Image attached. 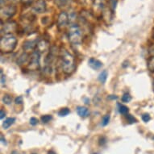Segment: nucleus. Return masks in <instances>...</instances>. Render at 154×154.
I'll list each match as a JSON object with an SVG mask.
<instances>
[{"label": "nucleus", "instance_id": "nucleus-12", "mask_svg": "<svg viewBox=\"0 0 154 154\" xmlns=\"http://www.w3.org/2000/svg\"><path fill=\"white\" fill-rule=\"evenodd\" d=\"M36 45H37V44L35 43V41H27L23 43V48L25 51H31L33 50L36 47Z\"/></svg>", "mask_w": 154, "mask_h": 154}, {"label": "nucleus", "instance_id": "nucleus-34", "mask_svg": "<svg viewBox=\"0 0 154 154\" xmlns=\"http://www.w3.org/2000/svg\"><path fill=\"white\" fill-rule=\"evenodd\" d=\"M1 141H2V143L4 144H7V142H6V140L4 139V137H3V135H1Z\"/></svg>", "mask_w": 154, "mask_h": 154}, {"label": "nucleus", "instance_id": "nucleus-21", "mask_svg": "<svg viewBox=\"0 0 154 154\" xmlns=\"http://www.w3.org/2000/svg\"><path fill=\"white\" fill-rule=\"evenodd\" d=\"M131 100V96L128 93L124 94V95L122 96V101L124 103H129Z\"/></svg>", "mask_w": 154, "mask_h": 154}, {"label": "nucleus", "instance_id": "nucleus-17", "mask_svg": "<svg viewBox=\"0 0 154 154\" xmlns=\"http://www.w3.org/2000/svg\"><path fill=\"white\" fill-rule=\"evenodd\" d=\"M148 69L149 71L154 72V55L152 56L148 61Z\"/></svg>", "mask_w": 154, "mask_h": 154}, {"label": "nucleus", "instance_id": "nucleus-28", "mask_svg": "<svg viewBox=\"0 0 154 154\" xmlns=\"http://www.w3.org/2000/svg\"><path fill=\"white\" fill-rule=\"evenodd\" d=\"M38 124V119L35 117H32L30 119V124L31 125H32V126H35V125H37Z\"/></svg>", "mask_w": 154, "mask_h": 154}, {"label": "nucleus", "instance_id": "nucleus-39", "mask_svg": "<svg viewBox=\"0 0 154 154\" xmlns=\"http://www.w3.org/2000/svg\"><path fill=\"white\" fill-rule=\"evenodd\" d=\"M11 154H19V152H18L17 151H15V150H14V151L11 152Z\"/></svg>", "mask_w": 154, "mask_h": 154}, {"label": "nucleus", "instance_id": "nucleus-36", "mask_svg": "<svg viewBox=\"0 0 154 154\" xmlns=\"http://www.w3.org/2000/svg\"><path fill=\"white\" fill-rule=\"evenodd\" d=\"M8 0H0V2H1V5H2V7H3V5L4 4V3L7 2Z\"/></svg>", "mask_w": 154, "mask_h": 154}, {"label": "nucleus", "instance_id": "nucleus-7", "mask_svg": "<svg viewBox=\"0 0 154 154\" xmlns=\"http://www.w3.org/2000/svg\"><path fill=\"white\" fill-rule=\"evenodd\" d=\"M69 15L66 11H61L58 15V19H57V26L59 28H65L69 23Z\"/></svg>", "mask_w": 154, "mask_h": 154}, {"label": "nucleus", "instance_id": "nucleus-16", "mask_svg": "<svg viewBox=\"0 0 154 154\" xmlns=\"http://www.w3.org/2000/svg\"><path fill=\"white\" fill-rule=\"evenodd\" d=\"M3 103L6 104V105H10L11 103V102H12V97L10 94H6L3 97Z\"/></svg>", "mask_w": 154, "mask_h": 154}, {"label": "nucleus", "instance_id": "nucleus-40", "mask_svg": "<svg viewBox=\"0 0 154 154\" xmlns=\"http://www.w3.org/2000/svg\"><path fill=\"white\" fill-rule=\"evenodd\" d=\"M152 36H153V37H154V32H153V33H152Z\"/></svg>", "mask_w": 154, "mask_h": 154}, {"label": "nucleus", "instance_id": "nucleus-14", "mask_svg": "<svg viewBox=\"0 0 154 154\" xmlns=\"http://www.w3.org/2000/svg\"><path fill=\"white\" fill-rule=\"evenodd\" d=\"M15 118H13V117H11V118H8V119H5V121L3 123V127L5 129L9 128L15 123Z\"/></svg>", "mask_w": 154, "mask_h": 154}, {"label": "nucleus", "instance_id": "nucleus-19", "mask_svg": "<svg viewBox=\"0 0 154 154\" xmlns=\"http://www.w3.org/2000/svg\"><path fill=\"white\" fill-rule=\"evenodd\" d=\"M118 106H119V112L121 115H127L128 113V107L124 105H121V104H118Z\"/></svg>", "mask_w": 154, "mask_h": 154}, {"label": "nucleus", "instance_id": "nucleus-25", "mask_svg": "<svg viewBox=\"0 0 154 154\" xmlns=\"http://www.w3.org/2000/svg\"><path fill=\"white\" fill-rule=\"evenodd\" d=\"M103 0H95V4H94V7L96 8H99V10L103 9Z\"/></svg>", "mask_w": 154, "mask_h": 154}, {"label": "nucleus", "instance_id": "nucleus-20", "mask_svg": "<svg viewBox=\"0 0 154 154\" xmlns=\"http://www.w3.org/2000/svg\"><path fill=\"white\" fill-rule=\"evenodd\" d=\"M53 119V117L50 115H45L43 116H41V122L43 124H48V122H50Z\"/></svg>", "mask_w": 154, "mask_h": 154}, {"label": "nucleus", "instance_id": "nucleus-35", "mask_svg": "<svg viewBox=\"0 0 154 154\" xmlns=\"http://www.w3.org/2000/svg\"><path fill=\"white\" fill-rule=\"evenodd\" d=\"M150 53H151L152 55L153 56L154 55V45L152 47V48L150 49Z\"/></svg>", "mask_w": 154, "mask_h": 154}, {"label": "nucleus", "instance_id": "nucleus-24", "mask_svg": "<svg viewBox=\"0 0 154 154\" xmlns=\"http://www.w3.org/2000/svg\"><path fill=\"white\" fill-rule=\"evenodd\" d=\"M110 115H106L105 116H103V121H102V125L103 126H106L107 124H109V121H110Z\"/></svg>", "mask_w": 154, "mask_h": 154}, {"label": "nucleus", "instance_id": "nucleus-42", "mask_svg": "<svg viewBox=\"0 0 154 154\" xmlns=\"http://www.w3.org/2000/svg\"><path fill=\"white\" fill-rule=\"evenodd\" d=\"M32 154H35V153H32Z\"/></svg>", "mask_w": 154, "mask_h": 154}, {"label": "nucleus", "instance_id": "nucleus-26", "mask_svg": "<svg viewBox=\"0 0 154 154\" xmlns=\"http://www.w3.org/2000/svg\"><path fill=\"white\" fill-rule=\"evenodd\" d=\"M150 119H151V117L149 116V114H143V116H142V120L144 123H148V122L150 121Z\"/></svg>", "mask_w": 154, "mask_h": 154}, {"label": "nucleus", "instance_id": "nucleus-9", "mask_svg": "<svg viewBox=\"0 0 154 154\" xmlns=\"http://www.w3.org/2000/svg\"><path fill=\"white\" fill-rule=\"evenodd\" d=\"M89 66L91 67V69H93L94 70L96 69H99L103 66V63H102L101 61H99V60H97L95 58H91L88 61Z\"/></svg>", "mask_w": 154, "mask_h": 154}, {"label": "nucleus", "instance_id": "nucleus-1", "mask_svg": "<svg viewBox=\"0 0 154 154\" xmlns=\"http://www.w3.org/2000/svg\"><path fill=\"white\" fill-rule=\"evenodd\" d=\"M61 66L66 74H71L75 69V60L73 55L65 49L61 51Z\"/></svg>", "mask_w": 154, "mask_h": 154}, {"label": "nucleus", "instance_id": "nucleus-8", "mask_svg": "<svg viewBox=\"0 0 154 154\" xmlns=\"http://www.w3.org/2000/svg\"><path fill=\"white\" fill-rule=\"evenodd\" d=\"M17 29V24L15 22H8V23H4L3 28H2V32L6 34H11L12 32H15Z\"/></svg>", "mask_w": 154, "mask_h": 154}, {"label": "nucleus", "instance_id": "nucleus-5", "mask_svg": "<svg viewBox=\"0 0 154 154\" xmlns=\"http://www.w3.org/2000/svg\"><path fill=\"white\" fill-rule=\"evenodd\" d=\"M16 7L14 5H9L7 7H2L1 8V17L10 19L15 15L16 13Z\"/></svg>", "mask_w": 154, "mask_h": 154}, {"label": "nucleus", "instance_id": "nucleus-27", "mask_svg": "<svg viewBox=\"0 0 154 154\" xmlns=\"http://www.w3.org/2000/svg\"><path fill=\"white\" fill-rule=\"evenodd\" d=\"M34 0H21V3L24 6H30L31 4H32Z\"/></svg>", "mask_w": 154, "mask_h": 154}, {"label": "nucleus", "instance_id": "nucleus-31", "mask_svg": "<svg viewBox=\"0 0 154 154\" xmlns=\"http://www.w3.org/2000/svg\"><path fill=\"white\" fill-rule=\"evenodd\" d=\"M66 2V0H56V3H57V4H58L60 7L65 5Z\"/></svg>", "mask_w": 154, "mask_h": 154}, {"label": "nucleus", "instance_id": "nucleus-22", "mask_svg": "<svg viewBox=\"0 0 154 154\" xmlns=\"http://www.w3.org/2000/svg\"><path fill=\"white\" fill-rule=\"evenodd\" d=\"M126 118H127V120L128 121L129 124H134V123H137V119L133 117L130 114H127L126 115Z\"/></svg>", "mask_w": 154, "mask_h": 154}, {"label": "nucleus", "instance_id": "nucleus-33", "mask_svg": "<svg viewBox=\"0 0 154 154\" xmlns=\"http://www.w3.org/2000/svg\"><path fill=\"white\" fill-rule=\"evenodd\" d=\"M0 115H1V116H0L1 119H3L6 116V112L3 111V109H1V111H0Z\"/></svg>", "mask_w": 154, "mask_h": 154}, {"label": "nucleus", "instance_id": "nucleus-37", "mask_svg": "<svg viewBox=\"0 0 154 154\" xmlns=\"http://www.w3.org/2000/svg\"><path fill=\"white\" fill-rule=\"evenodd\" d=\"M48 154H57L54 151H53V150H50V151L48 152Z\"/></svg>", "mask_w": 154, "mask_h": 154}, {"label": "nucleus", "instance_id": "nucleus-2", "mask_svg": "<svg viewBox=\"0 0 154 154\" xmlns=\"http://www.w3.org/2000/svg\"><path fill=\"white\" fill-rule=\"evenodd\" d=\"M17 45V39L12 34H6L0 40V50L2 53L12 52Z\"/></svg>", "mask_w": 154, "mask_h": 154}, {"label": "nucleus", "instance_id": "nucleus-15", "mask_svg": "<svg viewBox=\"0 0 154 154\" xmlns=\"http://www.w3.org/2000/svg\"><path fill=\"white\" fill-rule=\"evenodd\" d=\"M107 75H108V73H107V71L106 70H103L102 71L100 74L99 76V82H101V83H105L106 81V79H107Z\"/></svg>", "mask_w": 154, "mask_h": 154}, {"label": "nucleus", "instance_id": "nucleus-10", "mask_svg": "<svg viewBox=\"0 0 154 154\" xmlns=\"http://www.w3.org/2000/svg\"><path fill=\"white\" fill-rule=\"evenodd\" d=\"M48 43L45 40H42V41H39L37 43V45H36V48H37V51L39 53H41L42 52H46V51L48 49Z\"/></svg>", "mask_w": 154, "mask_h": 154}, {"label": "nucleus", "instance_id": "nucleus-32", "mask_svg": "<svg viewBox=\"0 0 154 154\" xmlns=\"http://www.w3.org/2000/svg\"><path fill=\"white\" fill-rule=\"evenodd\" d=\"M106 143V139L104 137H102L100 139H99V144L100 145H103Z\"/></svg>", "mask_w": 154, "mask_h": 154}, {"label": "nucleus", "instance_id": "nucleus-11", "mask_svg": "<svg viewBox=\"0 0 154 154\" xmlns=\"http://www.w3.org/2000/svg\"><path fill=\"white\" fill-rule=\"evenodd\" d=\"M77 113L80 117L86 118V117L89 116L90 111H89V109H87L85 106H78L77 107Z\"/></svg>", "mask_w": 154, "mask_h": 154}, {"label": "nucleus", "instance_id": "nucleus-18", "mask_svg": "<svg viewBox=\"0 0 154 154\" xmlns=\"http://www.w3.org/2000/svg\"><path fill=\"white\" fill-rule=\"evenodd\" d=\"M70 113V111L68 107H64V108H61L58 112V116L61 117H64L68 116L69 114Z\"/></svg>", "mask_w": 154, "mask_h": 154}, {"label": "nucleus", "instance_id": "nucleus-13", "mask_svg": "<svg viewBox=\"0 0 154 154\" xmlns=\"http://www.w3.org/2000/svg\"><path fill=\"white\" fill-rule=\"evenodd\" d=\"M28 58H29V56H28L27 53H23V54H21V55L19 57V58H18L17 60L18 65H20V66L23 65V64L26 63V62L28 61Z\"/></svg>", "mask_w": 154, "mask_h": 154}, {"label": "nucleus", "instance_id": "nucleus-30", "mask_svg": "<svg viewBox=\"0 0 154 154\" xmlns=\"http://www.w3.org/2000/svg\"><path fill=\"white\" fill-rule=\"evenodd\" d=\"M5 82H6L5 75H3V71L1 70V83H2V86H4Z\"/></svg>", "mask_w": 154, "mask_h": 154}, {"label": "nucleus", "instance_id": "nucleus-38", "mask_svg": "<svg viewBox=\"0 0 154 154\" xmlns=\"http://www.w3.org/2000/svg\"><path fill=\"white\" fill-rule=\"evenodd\" d=\"M11 2H12V3H18V2H20V1L21 2V0H11Z\"/></svg>", "mask_w": 154, "mask_h": 154}, {"label": "nucleus", "instance_id": "nucleus-4", "mask_svg": "<svg viewBox=\"0 0 154 154\" xmlns=\"http://www.w3.org/2000/svg\"><path fill=\"white\" fill-rule=\"evenodd\" d=\"M40 65H41V53L38 51H35L31 55L28 68L30 70H36L40 68Z\"/></svg>", "mask_w": 154, "mask_h": 154}, {"label": "nucleus", "instance_id": "nucleus-23", "mask_svg": "<svg viewBox=\"0 0 154 154\" xmlns=\"http://www.w3.org/2000/svg\"><path fill=\"white\" fill-rule=\"evenodd\" d=\"M109 3H110V7L112 11L116 10V8L117 3H118V0H109Z\"/></svg>", "mask_w": 154, "mask_h": 154}, {"label": "nucleus", "instance_id": "nucleus-29", "mask_svg": "<svg viewBox=\"0 0 154 154\" xmlns=\"http://www.w3.org/2000/svg\"><path fill=\"white\" fill-rule=\"evenodd\" d=\"M16 104H22L23 103V97L22 96H18L15 100Z\"/></svg>", "mask_w": 154, "mask_h": 154}, {"label": "nucleus", "instance_id": "nucleus-41", "mask_svg": "<svg viewBox=\"0 0 154 154\" xmlns=\"http://www.w3.org/2000/svg\"><path fill=\"white\" fill-rule=\"evenodd\" d=\"M152 140H154V137H152Z\"/></svg>", "mask_w": 154, "mask_h": 154}, {"label": "nucleus", "instance_id": "nucleus-3", "mask_svg": "<svg viewBox=\"0 0 154 154\" xmlns=\"http://www.w3.org/2000/svg\"><path fill=\"white\" fill-rule=\"evenodd\" d=\"M69 41L73 45H80L82 41V32L78 24H72L68 31Z\"/></svg>", "mask_w": 154, "mask_h": 154}, {"label": "nucleus", "instance_id": "nucleus-6", "mask_svg": "<svg viewBox=\"0 0 154 154\" xmlns=\"http://www.w3.org/2000/svg\"><path fill=\"white\" fill-rule=\"evenodd\" d=\"M46 2L45 0H38L37 2L34 4L32 8L33 11L37 14H42L46 11Z\"/></svg>", "mask_w": 154, "mask_h": 154}]
</instances>
